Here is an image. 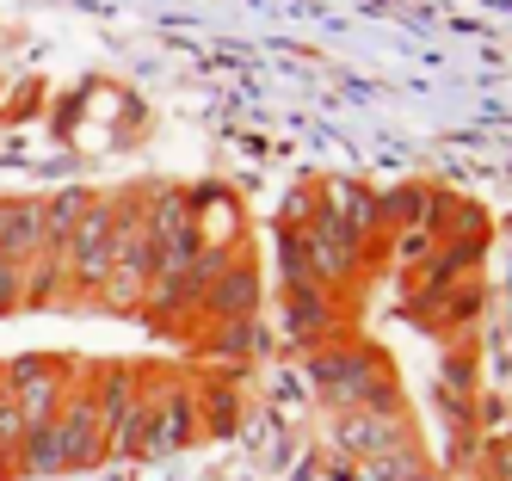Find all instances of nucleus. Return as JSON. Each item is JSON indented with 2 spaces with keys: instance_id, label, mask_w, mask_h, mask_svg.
<instances>
[{
  "instance_id": "f257e3e1",
  "label": "nucleus",
  "mask_w": 512,
  "mask_h": 481,
  "mask_svg": "<svg viewBox=\"0 0 512 481\" xmlns=\"http://www.w3.org/2000/svg\"><path fill=\"white\" fill-rule=\"evenodd\" d=\"M112 222H118L112 198H93L81 210V222L68 229L62 266H68V290H75V296H99L105 278H112Z\"/></svg>"
},
{
  "instance_id": "f03ea898",
  "label": "nucleus",
  "mask_w": 512,
  "mask_h": 481,
  "mask_svg": "<svg viewBox=\"0 0 512 481\" xmlns=\"http://www.w3.org/2000/svg\"><path fill=\"white\" fill-rule=\"evenodd\" d=\"M68 364L62 358H13L7 364V395H13V407H19V420H25V432L31 426H50L56 414H62V401H68Z\"/></svg>"
},
{
  "instance_id": "7ed1b4c3",
  "label": "nucleus",
  "mask_w": 512,
  "mask_h": 481,
  "mask_svg": "<svg viewBox=\"0 0 512 481\" xmlns=\"http://www.w3.org/2000/svg\"><path fill=\"white\" fill-rule=\"evenodd\" d=\"M297 247H303V266H309L315 284H340V278H352V272H358V253H364V241L346 235L340 222H334V216H321V210L303 216Z\"/></svg>"
},
{
  "instance_id": "20e7f679",
  "label": "nucleus",
  "mask_w": 512,
  "mask_h": 481,
  "mask_svg": "<svg viewBox=\"0 0 512 481\" xmlns=\"http://www.w3.org/2000/svg\"><path fill=\"white\" fill-rule=\"evenodd\" d=\"M192 432H198V401L186 389L149 383V438H142V457H167L179 444H192Z\"/></svg>"
},
{
  "instance_id": "39448f33",
  "label": "nucleus",
  "mask_w": 512,
  "mask_h": 481,
  "mask_svg": "<svg viewBox=\"0 0 512 481\" xmlns=\"http://www.w3.org/2000/svg\"><path fill=\"white\" fill-rule=\"evenodd\" d=\"M253 303H260V278H253V266H241V259H229L198 296V309H210L216 321H253Z\"/></svg>"
},
{
  "instance_id": "423d86ee",
  "label": "nucleus",
  "mask_w": 512,
  "mask_h": 481,
  "mask_svg": "<svg viewBox=\"0 0 512 481\" xmlns=\"http://www.w3.org/2000/svg\"><path fill=\"white\" fill-rule=\"evenodd\" d=\"M0 247H7V259H25L31 253H44L50 247V229H44V204L38 198H13V204H0Z\"/></svg>"
},
{
  "instance_id": "0eeeda50",
  "label": "nucleus",
  "mask_w": 512,
  "mask_h": 481,
  "mask_svg": "<svg viewBox=\"0 0 512 481\" xmlns=\"http://www.w3.org/2000/svg\"><path fill=\"white\" fill-rule=\"evenodd\" d=\"M321 216H334L346 235H371L377 229V192H364V185H352V179H321Z\"/></svg>"
},
{
  "instance_id": "6e6552de",
  "label": "nucleus",
  "mask_w": 512,
  "mask_h": 481,
  "mask_svg": "<svg viewBox=\"0 0 512 481\" xmlns=\"http://www.w3.org/2000/svg\"><path fill=\"white\" fill-rule=\"evenodd\" d=\"M13 469H25V475H56V469H75V457H68V432H62V420L31 426V432H25V444H19V463H13Z\"/></svg>"
},
{
  "instance_id": "1a4fd4ad",
  "label": "nucleus",
  "mask_w": 512,
  "mask_h": 481,
  "mask_svg": "<svg viewBox=\"0 0 512 481\" xmlns=\"http://www.w3.org/2000/svg\"><path fill=\"white\" fill-rule=\"evenodd\" d=\"M290 321H297V333H321L327 327V303H321V284L315 278L290 284Z\"/></svg>"
},
{
  "instance_id": "9d476101",
  "label": "nucleus",
  "mask_w": 512,
  "mask_h": 481,
  "mask_svg": "<svg viewBox=\"0 0 512 481\" xmlns=\"http://www.w3.org/2000/svg\"><path fill=\"white\" fill-rule=\"evenodd\" d=\"M426 253H432V222H408L395 235V266H420Z\"/></svg>"
},
{
  "instance_id": "9b49d317",
  "label": "nucleus",
  "mask_w": 512,
  "mask_h": 481,
  "mask_svg": "<svg viewBox=\"0 0 512 481\" xmlns=\"http://www.w3.org/2000/svg\"><path fill=\"white\" fill-rule=\"evenodd\" d=\"M216 346H223V352H253V346H260V327H253V321H229Z\"/></svg>"
},
{
  "instance_id": "f8f14e48",
  "label": "nucleus",
  "mask_w": 512,
  "mask_h": 481,
  "mask_svg": "<svg viewBox=\"0 0 512 481\" xmlns=\"http://www.w3.org/2000/svg\"><path fill=\"white\" fill-rule=\"evenodd\" d=\"M0 395H7V358H0Z\"/></svg>"
},
{
  "instance_id": "ddd939ff",
  "label": "nucleus",
  "mask_w": 512,
  "mask_h": 481,
  "mask_svg": "<svg viewBox=\"0 0 512 481\" xmlns=\"http://www.w3.org/2000/svg\"><path fill=\"white\" fill-rule=\"evenodd\" d=\"M7 469H13V457H7V451H0V475H7Z\"/></svg>"
}]
</instances>
